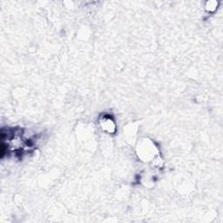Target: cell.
<instances>
[{"label": "cell", "instance_id": "cell-1", "mask_svg": "<svg viewBox=\"0 0 223 223\" xmlns=\"http://www.w3.org/2000/svg\"><path fill=\"white\" fill-rule=\"evenodd\" d=\"M217 6H218V2H215V1H210V2H207V5H206V8L207 11H214L217 9Z\"/></svg>", "mask_w": 223, "mask_h": 223}]
</instances>
